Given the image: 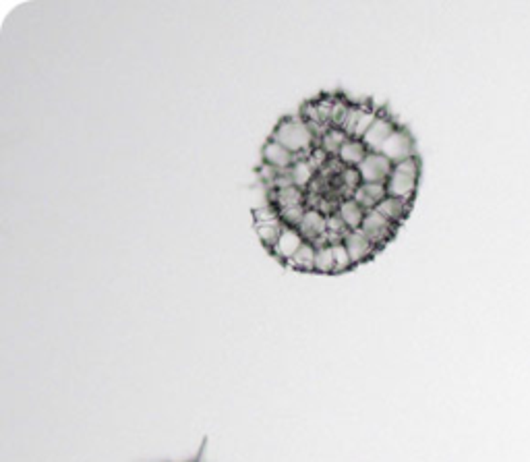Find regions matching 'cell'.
<instances>
[{
    "mask_svg": "<svg viewBox=\"0 0 530 462\" xmlns=\"http://www.w3.org/2000/svg\"><path fill=\"white\" fill-rule=\"evenodd\" d=\"M386 197H388V187H386L384 182H363V185L354 191V195H352V199H354L365 212L375 209Z\"/></svg>",
    "mask_w": 530,
    "mask_h": 462,
    "instance_id": "10",
    "label": "cell"
},
{
    "mask_svg": "<svg viewBox=\"0 0 530 462\" xmlns=\"http://www.w3.org/2000/svg\"><path fill=\"white\" fill-rule=\"evenodd\" d=\"M307 162L313 166V170H315V172H321V170L325 168V164L330 162V155L325 154L321 148H315V150H313V154H311V157H309Z\"/></svg>",
    "mask_w": 530,
    "mask_h": 462,
    "instance_id": "28",
    "label": "cell"
},
{
    "mask_svg": "<svg viewBox=\"0 0 530 462\" xmlns=\"http://www.w3.org/2000/svg\"><path fill=\"white\" fill-rule=\"evenodd\" d=\"M262 157H264V164H269L277 170H290L292 164L296 162V155L273 139H267V144L262 150Z\"/></svg>",
    "mask_w": 530,
    "mask_h": 462,
    "instance_id": "12",
    "label": "cell"
},
{
    "mask_svg": "<svg viewBox=\"0 0 530 462\" xmlns=\"http://www.w3.org/2000/svg\"><path fill=\"white\" fill-rule=\"evenodd\" d=\"M286 224L282 220H273V222H262V224H255V230H257V237L262 241L267 251H271L275 247V243L280 241L282 232H284Z\"/></svg>",
    "mask_w": 530,
    "mask_h": 462,
    "instance_id": "17",
    "label": "cell"
},
{
    "mask_svg": "<svg viewBox=\"0 0 530 462\" xmlns=\"http://www.w3.org/2000/svg\"><path fill=\"white\" fill-rule=\"evenodd\" d=\"M273 142H277L280 146H284L286 150H290L294 155L298 154H311L317 148V139L313 137V133L309 131L307 123L300 117H286L282 119L271 137Z\"/></svg>",
    "mask_w": 530,
    "mask_h": 462,
    "instance_id": "1",
    "label": "cell"
},
{
    "mask_svg": "<svg viewBox=\"0 0 530 462\" xmlns=\"http://www.w3.org/2000/svg\"><path fill=\"white\" fill-rule=\"evenodd\" d=\"M315 245L313 243H305L300 247V251L288 262V266L296 272H315Z\"/></svg>",
    "mask_w": 530,
    "mask_h": 462,
    "instance_id": "19",
    "label": "cell"
},
{
    "mask_svg": "<svg viewBox=\"0 0 530 462\" xmlns=\"http://www.w3.org/2000/svg\"><path fill=\"white\" fill-rule=\"evenodd\" d=\"M315 272L317 274H334L336 272V259L332 247L317 249L315 253Z\"/></svg>",
    "mask_w": 530,
    "mask_h": 462,
    "instance_id": "22",
    "label": "cell"
},
{
    "mask_svg": "<svg viewBox=\"0 0 530 462\" xmlns=\"http://www.w3.org/2000/svg\"><path fill=\"white\" fill-rule=\"evenodd\" d=\"M361 232L382 251L398 232L396 224H392L390 220H386L379 212L371 209L367 212L365 220H363V226H361Z\"/></svg>",
    "mask_w": 530,
    "mask_h": 462,
    "instance_id": "3",
    "label": "cell"
},
{
    "mask_svg": "<svg viewBox=\"0 0 530 462\" xmlns=\"http://www.w3.org/2000/svg\"><path fill=\"white\" fill-rule=\"evenodd\" d=\"M357 168L361 172L363 182H384L386 185L394 172V162L379 152H369Z\"/></svg>",
    "mask_w": 530,
    "mask_h": 462,
    "instance_id": "4",
    "label": "cell"
},
{
    "mask_svg": "<svg viewBox=\"0 0 530 462\" xmlns=\"http://www.w3.org/2000/svg\"><path fill=\"white\" fill-rule=\"evenodd\" d=\"M298 232L305 237L307 243H315L319 237L327 234V216H323L319 209H307Z\"/></svg>",
    "mask_w": 530,
    "mask_h": 462,
    "instance_id": "11",
    "label": "cell"
},
{
    "mask_svg": "<svg viewBox=\"0 0 530 462\" xmlns=\"http://www.w3.org/2000/svg\"><path fill=\"white\" fill-rule=\"evenodd\" d=\"M369 154V150H367V146L363 144V139H348L344 146H342V150H340V154H338V160L346 166V168H357L365 157Z\"/></svg>",
    "mask_w": 530,
    "mask_h": 462,
    "instance_id": "16",
    "label": "cell"
},
{
    "mask_svg": "<svg viewBox=\"0 0 530 462\" xmlns=\"http://www.w3.org/2000/svg\"><path fill=\"white\" fill-rule=\"evenodd\" d=\"M350 106H352V102L348 98H344L340 94L334 98V106H332V127L334 129H342V125L350 112Z\"/></svg>",
    "mask_w": 530,
    "mask_h": 462,
    "instance_id": "21",
    "label": "cell"
},
{
    "mask_svg": "<svg viewBox=\"0 0 530 462\" xmlns=\"http://www.w3.org/2000/svg\"><path fill=\"white\" fill-rule=\"evenodd\" d=\"M269 203L282 212L294 205H307V191H300L298 187H288V189H277L269 191Z\"/></svg>",
    "mask_w": 530,
    "mask_h": 462,
    "instance_id": "13",
    "label": "cell"
},
{
    "mask_svg": "<svg viewBox=\"0 0 530 462\" xmlns=\"http://www.w3.org/2000/svg\"><path fill=\"white\" fill-rule=\"evenodd\" d=\"M282 172H286V170H277V168H273V166H269V164H262L259 168H257V174H259V178L269 185V189H271V185L275 182V178L282 174Z\"/></svg>",
    "mask_w": 530,
    "mask_h": 462,
    "instance_id": "27",
    "label": "cell"
},
{
    "mask_svg": "<svg viewBox=\"0 0 530 462\" xmlns=\"http://www.w3.org/2000/svg\"><path fill=\"white\" fill-rule=\"evenodd\" d=\"M398 172H404V174H410V176H418L420 178V157L418 155H412L404 162H398L396 166Z\"/></svg>",
    "mask_w": 530,
    "mask_h": 462,
    "instance_id": "26",
    "label": "cell"
},
{
    "mask_svg": "<svg viewBox=\"0 0 530 462\" xmlns=\"http://www.w3.org/2000/svg\"><path fill=\"white\" fill-rule=\"evenodd\" d=\"M342 243L346 245V249H348V253H350L354 266H361V264H365V262H371V259L379 253V249H377L361 230H350V232L344 237Z\"/></svg>",
    "mask_w": 530,
    "mask_h": 462,
    "instance_id": "7",
    "label": "cell"
},
{
    "mask_svg": "<svg viewBox=\"0 0 530 462\" xmlns=\"http://www.w3.org/2000/svg\"><path fill=\"white\" fill-rule=\"evenodd\" d=\"M386 187H388V197H398V199L414 203L416 189H418V176H410V174L398 172L396 168H394V172L388 178Z\"/></svg>",
    "mask_w": 530,
    "mask_h": 462,
    "instance_id": "9",
    "label": "cell"
},
{
    "mask_svg": "<svg viewBox=\"0 0 530 462\" xmlns=\"http://www.w3.org/2000/svg\"><path fill=\"white\" fill-rule=\"evenodd\" d=\"M379 117V108H373V104L367 102H352L350 112L342 125V131L348 139H363L365 133L371 129L375 119Z\"/></svg>",
    "mask_w": 530,
    "mask_h": 462,
    "instance_id": "2",
    "label": "cell"
},
{
    "mask_svg": "<svg viewBox=\"0 0 530 462\" xmlns=\"http://www.w3.org/2000/svg\"><path fill=\"white\" fill-rule=\"evenodd\" d=\"M332 251H334V259H336V272L334 274H344V272L354 268V262H352V257H350L344 243H334Z\"/></svg>",
    "mask_w": 530,
    "mask_h": 462,
    "instance_id": "23",
    "label": "cell"
},
{
    "mask_svg": "<svg viewBox=\"0 0 530 462\" xmlns=\"http://www.w3.org/2000/svg\"><path fill=\"white\" fill-rule=\"evenodd\" d=\"M379 154L390 157L394 162V166H396L398 162H404V160H408L412 155H418L416 154V144H414L412 133L408 129H404V127H400L396 133L382 146Z\"/></svg>",
    "mask_w": 530,
    "mask_h": 462,
    "instance_id": "5",
    "label": "cell"
},
{
    "mask_svg": "<svg viewBox=\"0 0 530 462\" xmlns=\"http://www.w3.org/2000/svg\"><path fill=\"white\" fill-rule=\"evenodd\" d=\"M410 209H412V203H410V201H404V199H398V197H386V199L375 207V212H379L386 220H390V222L396 224V226H400V224L408 218Z\"/></svg>",
    "mask_w": 530,
    "mask_h": 462,
    "instance_id": "14",
    "label": "cell"
},
{
    "mask_svg": "<svg viewBox=\"0 0 530 462\" xmlns=\"http://www.w3.org/2000/svg\"><path fill=\"white\" fill-rule=\"evenodd\" d=\"M348 142V137H346V133L342 131V129H330L325 135H323V139L319 142V146L317 148H321L325 154L330 155V157H338L340 154V150H342V146Z\"/></svg>",
    "mask_w": 530,
    "mask_h": 462,
    "instance_id": "20",
    "label": "cell"
},
{
    "mask_svg": "<svg viewBox=\"0 0 530 462\" xmlns=\"http://www.w3.org/2000/svg\"><path fill=\"white\" fill-rule=\"evenodd\" d=\"M307 205H294V207H288V209H282L280 212V220L288 226V228H298L305 214H307Z\"/></svg>",
    "mask_w": 530,
    "mask_h": 462,
    "instance_id": "24",
    "label": "cell"
},
{
    "mask_svg": "<svg viewBox=\"0 0 530 462\" xmlns=\"http://www.w3.org/2000/svg\"><path fill=\"white\" fill-rule=\"evenodd\" d=\"M307 241H305V237L298 232V228H284V232H282V237H280V241L275 243V247L269 251L280 264H286L288 266V262L300 251V247L305 245Z\"/></svg>",
    "mask_w": 530,
    "mask_h": 462,
    "instance_id": "8",
    "label": "cell"
},
{
    "mask_svg": "<svg viewBox=\"0 0 530 462\" xmlns=\"http://www.w3.org/2000/svg\"><path fill=\"white\" fill-rule=\"evenodd\" d=\"M398 129H400V127H398V123L394 121V117L379 110V117L375 119V123L371 125V129L365 133L363 144L367 146L369 152H379L382 146L396 133Z\"/></svg>",
    "mask_w": 530,
    "mask_h": 462,
    "instance_id": "6",
    "label": "cell"
},
{
    "mask_svg": "<svg viewBox=\"0 0 530 462\" xmlns=\"http://www.w3.org/2000/svg\"><path fill=\"white\" fill-rule=\"evenodd\" d=\"M253 218H255V224H262V222H273V220H280V212L267 203L264 207H255L253 209Z\"/></svg>",
    "mask_w": 530,
    "mask_h": 462,
    "instance_id": "25",
    "label": "cell"
},
{
    "mask_svg": "<svg viewBox=\"0 0 530 462\" xmlns=\"http://www.w3.org/2000/svg\"><path fill=\"white\" fill-rule=\"evenodd\" d=\"M336 214L342 218V222H344L350 230H361L363 220H365V216H367V212H365L354 199H342Z\"/></svg>",
    "mask_w": 530,
    "mask_h": 462,
    "instance_id": "15",
    "label": "cell"
},
{
    "mask_svg": "<svg viewBox=\"0 0 530 462\" xmlns=\"http://www.w3.org/2000/svg\"><path fill=\"white\" fill-rule=\"evenodd\" d=\"M290 176H292L294 187H298L300 191H307L311 187V182L315 180L317 172L313 170V166L307 160H296L290 168Z\"/></svg>",
    "mask_w": 530,
    "mask_h": 462,
    "instance_id": "18",
    "label": "cell"
}]
</instances>
